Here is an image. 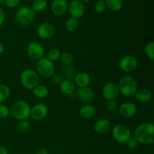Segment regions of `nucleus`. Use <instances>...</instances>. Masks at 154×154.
<instances>
[{
  "instance_id": "nucleus-1",
  "label": "nucleus",
  "mask_w": 154,
  "mask_h": 154,
  "mask_svg": "<svg viewBox=\"0 0 154 154\" xmlns=\"http://www.w3.org/2000/svg\"><path fill=\"white\" fill-rule=\"evenodd\" d=\"M134 138L138 144H153L154 143V124L150 122L138 125L134 130Z\"/></svg>"
},
{
  "instance_id": "nucleus-2",
  "label": "nucleus",
  "mask_w": 154,
  "mask_h": 154,
  "mask_svg": "<svg viewBox=\"0 0 154 154\" xmlns=\"http://www.w3.org/2000/svg\"><path fill=\"white\" fill-rule=\"evenodd\" d=\"M117 86L120 93L126 97L134 96L138 90L137 81L134 77L129 75L121 77L119 80Z\"/></svg>"
},
{
  "instance_id": "nucleus-3",
  "label": "nucleus",
  "mask_w": 154,
  "mask_h": 154,
  "mask_svg": "<svg viewBox=\"0 0 154 154\" xmlns=\"http://www.w3.org/2000/svg\"><path fill=\"white\" fill-rule=\"evenodd\" d=\"M30 110L31 107L26 101L19 100L11 105L10 114L12 117L17 121L26 120L30 117Z\"/></svg>"
},
{
  "instance_id": "nucleus-4",
  "label": "nucleus",
  "mask_w": 154,
  "mask_h": 154,
  "mask_svg": "<svg viewBox=\"0 0 154 154\" xmlns=\"http://www.w3.org/2000/svg\"><path fill=\"white\" fill-rule=\"evenodd\" d=\"M20 80L23 87L29 90H32L40 84V76L37 72L32 69H26L23 71Z\"/></svg>"
},
{
  "instance_id": "nucleus-5",
  "label": "nucleus",
  "mask_w": 154,
  "mask_h": 154,
  "mask_svg": "<svg viewBox=\"0 0 154 154\" xmlns=\"http://www.w3.org/2000/svg\"><path fill=\"white\" fill-rule=\"evenodd\" d=\"M35 18V12L29 7L23 6L20 8L15 14V20L19 25L27 26L31 25Z\"/></svg>"
},
{
  "instance_id": "nucleus-6",
  "label": "nucleus",
  "mask_w": 154,
  "mask_h": 154,
  "mask_svg": "<svg viewBox=\"0 0 154 154\" xmlns=\"http://www.w3.org/2000/svg\"><path fill=\"white\" fill-rule=\"evenodd\" d=\"M55 66L53 62L48 60V58L40 59L36 63V72L39 76L43 78H50L55 74Z\"/></svg>"
},
{
  "instance_id": "nucleus-7",
  "label": "nucleus",
  "mask_w": 154,
  "mask_h": 154,
  "mask_svg": "<svg viewBox=\"0 0 154 154\" xmlns=\"http://www.w3.org/2000/svg\"><path fill=\"white\" fill-rule=\"evenodd\" d=\"M112 135L116 141L124 144L131 138V132L124 124H117L112 129Z\"/></svg>"
},
{
  "instance_id": "nucleus-8",
  "label": "nucleus",
  "mask_w": 154,
  "mask_h": 154,
  "mask_svg": "<svg viewBox=\"0 0 154 154\" xmlns=\"http://www.w3.org/2000/svg\"><path fill=\"white\" fill-rule=\"evenodd\" d=\"M138 66V59L132 55H126L122 57L119 63V67L125 73L135 72Z\"/></svg>"
},
{
  "instance_id": "nucleus-9",
  "label": "nucleus",
  "mask_w": 154,
  "mask_h": 154,
  "mask_svg": "<svg viewBox=\"0 0 154 154\" xmlns=\"http://www.w3.org/2000/svg\"><path fill=\"white\" fill-rule=\"evenodd\" d=\"M56 28L51 23L44 22L38 26L37 29V35L42 40H48L54 37Z\"/></svg>"
},
{
  "instance_id": "nucleus-10",
  "label": "nucleus",
  "mask_w": 154,
  "mask_h": 154,
  "mask_svg": "<svg viewBox=\"0 0 154 154\" xmlns=\"http://www.w3.org/2000/svg\"><path fill=\"white\" fill-rule=\"evenodd\" d=\"M45 50L42 44L38 42H31L27 47V54L33 60H39L43 58Z\"/></svg>"
},
{
  "instance_id": "nucleus-11",
  "label": "nucleus",
  "mask_w": 154,
  "mask_h": 154,
  "mask_svg": "<svg viewBox=\"0 0 154 154\" xmlns=\"http://www.w3.org/2000/svg\"><path fill=\"white\" fill-rule=\"evenodd\" d=\"M48 108L45 103H38L33 105L30 110V117L35 121H40L47 117Z\"/></svg>"
},
{
  "instance_id": "nucleus-12",
  "label": "nucleus",
  "mask_w": 154,
  "mask_h": 154,
  "mask_svg": "<svg viewBox=\"0 0 154 154\" xmlns=\"http://www.w3.org/2000/svg\"><path fill=\"white\" fill-rule=\"evenodd\" d=\"M68 11L72 17L78 20L82 17L85 14V7L84 3L80 0H73L69 5Z\"/></svg>"
},
{
  "instance_id": "nucleus-13",
  "label": "nucleus",
  "mask_w": 154,
  "mask_h": 154,
  "mask_svg": "<svg viewBox=\"0 0 154 154\" xmlns=\"http://www.w3.org/2000/svg\"><path fill=\"white\" fill-rule=\"evenodd\" d=\"M119 93H120V91H119L118 86L114 82L107 83L102 90V96L107 101L115 100L116 98L118 96Z\"/></svg>"
},
{
  "instance_id": "nucleus-14",
  "label": "nucleus",
  "mask_w": 154,
  "mask_h": 154,
  "mask_svg": "<svg viewBox=\"0 0 154 154\" xmlns=\"http://www.w3.org/2000/svg\"><path fill=\"white\" fill-rule=\"evenodd\" d=\"M119 113L124 118H132L136 114L137 106L132 102H126L119 107Z\"/></svg>"
},
{
  "instance_id": "nucleus-15",
  "label": "nucleus",
  "mask_w": 154,
  "mask_h": 154,
  "mask_svg": "<svg viewBox=\"0 0 154 154\" xmlns=\"http://www.w3.org/2000/svg\"><path fill=\"white\" fill-rule=\"evenodd\" d=\"M76 96L79 101L84 103L92 102L95 97V93L90 87H80L77 90Z\"/></svg>"
},
{
  "instance_id": "nucleus-16",
  "label": "nucleus",
  "mask_w": 154,
  "mask_h": 154,
  "mask_svg": "<svg viewBox=\"0 0 154 154\" xmlns=\"http://www.w3.org/2000/svg\"><path fill=\"white\" fill-rule=\"evenodd\" d=\"M69 4L66 0H54L51 5V11L56 16H62L68 10Z\"/></svg>"
},
{
  "instance_id": "nucleus-17",
  "label": "nucleus",
  "mask_w": 154,
  "mask_h": 154,
  "mask_svg": "<svg viewBox=\"0 0 154 154\" xmlns=\"http://www.w3.org/2000/svg\"><path fill=\"white\" fill-rule=\"evenodd\" d=\"M111 127V122L108 119L105 118L99 119L94 124V130L98 134H101V135H103V134H105L108 132H109Z\"/></svg>"
},
{
  "instance_id": "nucleus-18",
  "label": "nucleus",
  "mask_w": 154,
  "mask_h": 154,
  "mask_svg": "<svg viewBox=\"0 0 154 154\" xmlns=\"http://www.w3.org/2000/svg\"><path fill=\"white\" fill-rule=\"evenodd\" d=\"M96 114V109L93 105L87 104L81 107L79 110V115L84 120H90Z\"/></svg>"
},
{
  "instance_id": "nucleus-19",
  "label": "nucleus",
  "mask_w": 154,
  "mask_h": 154,
  "mask_svg": "<svg viewBox=\"0 0 154 154\" xmlns=\"http://www.w3.org/2000/svg\"><path fill=\"white\" fill-rule=\"evenodd\" d=\"M60 89L66 96H72L75 91V84L72 80L63 79L60 84Z\"/></svg>"
},
{
  "instance_id": "nucleus-20",
  "label": "nucleus",
  "mask_w": 154,
  "mask_h": 154,
  "mask_svg": "<svg viewBox=\"0 0 154 154\" xmlns=\"http://www.w3.org/2000/svg\"><path fill=\"white\" fill-rule=\"evenodd\" d=\"M91 81V78L90 75L85 72H79L75 77V82L78 87H88Z\"/></svg>"
},
{
  "instance_id": "nucleus-21",
  "label": "nucleus",
  "mask_w": 154,
  "mask_h": 154,
  "mask_svg": "<svg viewBox=\"0 0 154 154\" xmlns=\"http://www.w3.org/2000/svg\"><path fill=\"white\" fill-rule=\"evenodd\" d=\"M134 96H135V99L137 101L141 102V103H146V102H149L151 99L152 93L147 89L142 88L137 90V92Z\"/></svg>"
},
{
  "instance_id": "nucleus-22",
  "label": "nucleus",
  "mask_w": 154,
  "mask_h": 154,
  "mask_svg": "<svg viewBox=\"0 0 154 154\" xmlns=\"http://www.w3.org/2000/svg\"><path fill=\"white\" fill-rule=\"evenodd\" d=\"M32 91V94L35 97L40 99L46 98L48 96V93H49L48 87L47 86L44 85V84H40L36 86Z\"/></svg>"
},
{
  "instance_id": "nucleus-23",
  "label": "nucleus",
  "mask_w": 154,
  "mask_h": 154,
  "mask_svg": "<svg viewBox=\"0 0 154 154\" xmlns=\"http://www.w3.org/2000/svg\"><path fill=\"white\" fill-rule=\"evenodd\" d=\"M106 7L112 11H119L123 7V0H105Z\"/></svg>"
},
{
  "instance_id": "nucleus-24",
  "label": "nucleus",
  "mask_w": 154,
  "mask_h": 154,
  "mask_svg": "<svg viewBox=\"0 0 154 154\" xmlns=\"http://www.w3.org/2000/svg\"><path fill=\"white\" fill-rule=\"evenodd\" d=\"M75 71V68L72 65L64 66L61 70V75L63 76V79L71 80L72 78H74Z\"/></svg>"
},
{
  "instance_id": "nucleus-25",
  "label": "nucleus",
  "mask_w": 154,
  "mask_h": 154,
  "mask_svg": "<svg viewBox=\"0 0 154 154\" xmlns=\"http://www.w3.org/2000/svg\"><path fill=\"white\" fill-rule=\"evenodd\" d=\"M48 7L47 0H34L32 5L31 8L35 12H42L45 11Z\"/></svg>"
},
{
  "instance_id": "nucleus-26",
  "label": "nucleus",
  "mask_w": 154,
  "mask_h": 154,
  "mask_svg": "<svg viewBox=\"0 0 154 154\" xmlns=\"http://www.w3.org/2000/svg\"><path fill=\"white\" fill-rule=\"evenodd\" d=\"M11 96V89L8 85L0 84V104L7 100Z\"/></svg>"
},
{
  "instance_id": "nucleus-27",
  "label": "nucleus",
  "mask_w": 154,
  "mask_h": 154,
  "mask_svg": "<svg viewBox=\"0 0 154 154\" xmlns=\"http://www.w3.org/2000/svg\"><path fill=\"white\" fill-rule=\"evenodd\" d=\"M78 25H79V22H78V19H75L74 17H69L67 20L66 23V29L68 32H73L76 31L78 29Z\"/></svg>"
},
{
  "instance_id": "nucleus-28",
  "label": "nucleus",
  "mask_w": 154,
  "mask_h": 154,
  "mask_svg": "<svg viewBox=\"0 0 154 154\" xmlns=\"http://www.w3.org/2000/svg\"><path fill=\"white\" fill-rule=\"evenodd\" d=\"M60 56H61V51L57 48H52L49 50L48 52V57L47 58L51 62L54 63L60 60Z\"/></svg>"
},
{
  "instance_id": "nucleus-29",
  "label": "nucleus",
  "mask_w": 154,
  "mask_h": 154,
  "mask_svg": "<svg viewBox=\"0 0 154 154\" xmlns=\"http://www.w3.org/2000/svg\"><path fill=\"white\" fill-rule=\"evenodd\" d=\"M73 57L72 54L69 52H63L61 53L60 60L62 62L64 66H69L72 65L73 63Z\"/></svg>"
},
{
  "instance_id": "nucleus-30",
  "label": "nucleus",
  "mask_w": 154,
  "mask_h": 154,
  "mask_svg": "<svg viewBox=\"0 0 154 154\" xmlns=\"http://www.w3.org/2000/svg\"><path fill=\"white\" fill-rule=\"evenodd\" d=\"M17 129L19 132H26L29 131L30 128V123L28 120H21V121H18L17 124Z\"/></svg>"
},
{
  "instance_id": "nucleus-31",
  "label": "nucleus",
  "mask_w": 154,
  "mask_h": 154,
  "mask_svg": "<svg viewBox=\"0 0 154 154\" xmlns=\"http://www.w3.org/2000/svg\"><path fill=\"white\" fill-rule=\"evenodd\" d=\"M144 53L150 60H154V43L153 42H149L146 45L144 48Z\"/></svg>"
},
{
  "instance_id": "nucleus-32",
  "label": "nucleus",
  "mask_w": 154,
  "mask_h": 154,
  "mask_svg": "<svg viewBox=\"0 0 154 154\" xmlns=\"http://www.w3.org/2000/svg\"><path fill=\"white\" fill-rule=\"evenodd\" d=\"M105 8H106V5H105V0H98L95 4L94 10L97 14L104 13Z\"/></svg>"
},
{
  "instance_id": "nucleus-33",
  "label": "nucleus",
  "mask_w": 154,
  "mask_h": 154,
  "mask_svg": "<svg viewBox=\"0 0 154 154\" xmlns=\"http://www.w3.org/2000/svg\"><path fill=\"white\" fill-rule=\"evenodd\" d=\"M10 114V109L7 105L4 104H0V118L5 119Z\"/></svg>"
},
{
  "instance_id": "nucleus-34",
  "label": "nucleus",
  "mask_w": 154,
  "mask_h": 154,
  "mask_svg": "<svg viewBox=\"0 0 154 154\" xmlns=\"http://www.w3.org/2000/svg\"><path fill=\"white\" fill-rule=\"evenodd\" d=\"M118 108V105L115 100L108 101L106 103V109L110 112H114Z\"/></svg>"
},
{
  "instance_id": "nucleus-35",
  "label": "nucleus",
  "mask_w": 154,
  "mask_h": 154,
  "mask_svg": "<svg viewBox=\"0 0 154 154\" xmlns=\"http://www.w3.org/2000/svg\"><path fill=\"white\" fill-rule=\"evenodd\" d=\"M20 2V0H5V5L8 8L11 9L15 8L17 7L19 5Z\"/></svg>"
},
{
  "instance_id": "nucleus-36",
  "label": "nucleus",
  "mask_w": 154,
  "mask_h": 154,
  "mask_svg": "<svg viewBox=\"0 0 154 154\" xmlns=\"http://www.w3.org/2000/svg\"><path fill=\"white\" fill-rule=\"evenodd\" d=\"M126 144H127V147L129 149H132V150H135V149H136L138 147V142L134 138H129L126 141Z\"/></svg>"
},
{
  "instance_id": "nucleus-37",
  "label": "nucleus",
  "mask_w": 154,
  "mask_h": 154,
  "mask_svg": "<svg viewBox=\"0 0 154 154\" xmlns=\"http://www.w3.org/2000/svg\"><path fill=\"white\" fill-rule=\"evenodd\" d=\"M51 81L54 84H60V83L63 81V78L61 75V74H54L52 77H51Z\"/></svg>"
},
{
  "instance_id": "nucleus-38",
  "label": "nucleus",
  "mask_w": 154,
  "mask_h": 154,
  "mask_svg": "<svg viewBox=\"0 0 154 154\" xmlns=\"http://www.w3.org/2000/svg\"><path fill=\"white\" fill-rule=\"evenodd\" d=\"M5 20V14L4 11L0 8V26L3 25Z\"/></svg>"
},
{
  "instance_id": "nucleus-39",
  "label": "nucleus",
  "mask_w": 154,
  "mask_h": 154,
  "mask_svg": "<svg viewBox=\"0 0 154 154\" xmlns=\"http://www.w3.org/2000/svg\"><path fill=\"white\" fill-rule=\"evenodd\" d=\"M36 154H48V150L45 148H40L37 150Z\"/></svg>"
},
{
  "instance_id": "nucleus-40",
  "label": "nucleus",
  "mask_w": 154,
  "mask_h": 154,
  "mask_svg": "<svg viewBox=\"0 0 154 154\" xmlns=\"http://www.w3.org/2000/svg\"><path fill=\"white\" fill-rule=\"evenodd\" d=\"M0 154H8V151L5 147L0 146Z\"/></svg>"
},
{
  "instance_id": "nucleus-41",
  "label": "nucleus",
  "mask_w": 154,
  "mask_h": 154,
  "mask_svg": "<svg viewBox=\"0 0 154 154\" xmlns=\"http://www.w3.org/2000/svg\"><path fill=\"white\" fill-rule=\"evenodd\" d=\"M5 51V46L1 42H0V54H3V52Z\"/></svg>"
},
{
  "instance_id": "nucleus-42",
  "label": "nucleus",
  "mask_w": 154,
  "mask_h": 154,
  "mask_svg": "<svg viewBox=\"0 0 154 154\" xmlns=\"http://www.w3.org/2000/svg\"><path fill=\"white\" fill-rule=\"evenodd\" d=\"M81 2H90L93 1V0H80Z\"/></svg>"
},
{
  "instance_id": "nucleus-43",
  "label": "nucleus",
  "mask_w": 154,
  "mask_h": 154,
  "mask_svg": "<svg viewBox=\"0 0 154 154\" xmlns=\"http://www.w3.org/2000/svg\"><path fill=\"white\" fill-rule=\"evenodd\" d=\"M5 2V0H0V5L4 4Z\"/></svg>"
},
{
  "instance_id": "nucleus-44",
  "label": "nucleus",
  "mask_w": 154,
  "mask_h": 154,
  "mask_svg": "<svg viewBox=\"0 0 154 154\" xmlns=\"http://www.w3.org/2000/svg\"><path fill=\"white\" fill-rule=\"evenodd\" d=\"M66 1H68V0H66ZM70 1H73V0H70Z\"/></svg>"
}]
</instances>
